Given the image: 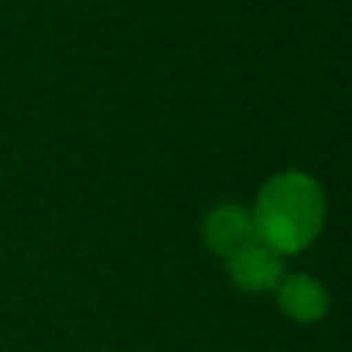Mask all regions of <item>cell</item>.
Segmentation results:
<instances>
[{
  "label": "cell",
  "mask_w": 352,
  "mask_h": 352,
  "mask_svg": "<svg viewBox=\"0 0 352 352\" xmlns=\"http://www.w3.org/2000/svg\"><path fill=\"white\" fill-rule=\"evenodd\" d=\"M258 239L275 253H297L316 239L324 223L322 187L300 170H286L270 179L253 212Z\"/></svg>",
  "instance_id": "cell-1"
},
{
  "label": "cell",
  "mask_w": 352,
  "mask_h": 352,
  "mask_svg": "<svg viewBox=\"0 0 352 352\" xmlns=\"http://www.w3.org/2000/svg\"><path fill=\"white\" fill-rule=\"evenodd\" d=\"M204 239H206L209 250L228 258L236 250H242L258 239L253 214L236 204H220L204 220Z\"/></svg>",
  "instance_id": "cell-2"
},
{
  "label": "cell",
  "mask_w": 352,
  "mask_h": 352,
  "mask_svg": "<svg viewBox=\"0 0 352 352\" xmlns=\"http://www.w3.org/2000/svg\"><path fill=\"white\" fill-rule=\"evenodd\" d=\"M228 275L245 292L278 289V283L283 280L280 253H275L261 239H256L248 248H242L234 256H228Z\"/></svg>",
  "instance_id": "cell-3"
},
{
  "label": "cell",
  "mask_w": 352,
  "mask_h": 352,
  "mask_svg": "<svg viewBox=\"0 0 352 352\" xmlns=\"http://www.w3.org/2000/svg\"><path fill=\"white\" fill-rule=\"evenodd\" d=\"M278 302L294 322H316L324 316L330 297L311 275H289L278 283Z\"/></svg>",
  "instance_id": "cell-4"
}]
</instances>
